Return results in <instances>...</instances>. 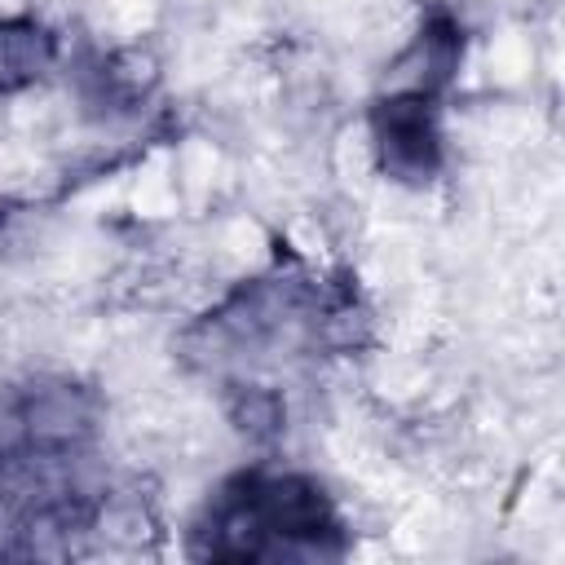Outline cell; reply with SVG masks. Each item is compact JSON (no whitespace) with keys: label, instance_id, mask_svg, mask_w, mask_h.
Masks as SVG:
<instances>
[{"label":"cell","instance_id":"3957f363","mask_svg":"<svg viewBox=\"0 0 565 565\" xmlns=\"http://www.w3.org/2000/svg\"><path fill=\"white\" fill-rule=\"evenodd\" d=\"M53 57V40L35 22H0V88L31 84Z\"/></svg>","mask_w":565,"mask_h":565},{"label":"cell","instance_id":"6da1fadb","mask_svg":"<svg viewBox=\"0 0 565 565\" xmlns=\"http://www.w3.org/2000/svg\"><path fill=\"white\" fill-rule=\"evenodd\" d=\"M207 556L221 561H260V556H335L344 552V530L309 477H269L243 472L207 508L199 530Z\"/></svg>","mask_w":565,"mask_h":565},{"label":"cell","instance_id":"7a4b0ae2","mask_svg":"<svg viewBox=\"0 0 565 565\" xmlns=\"http://www.w3.org/2000/svg\"><path fill=\"white\" fill-rule=\"evenodd\" d=\"M371 128H375V146H380L384 172H393L397 181H428L437 172L441 132H437L433 93L424 84L384 97L375 106V115H371Z\"/></svg>","mask_w":565,"mask_h":565}]
</instances>
